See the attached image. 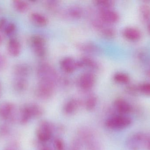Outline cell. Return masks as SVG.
<instances>
[{"instance_id": "obj_1", "label": "cell", "mask_w": 150, "mask_h": 150, "mask_svg": "<svg viewBox=\"0 0 150 150\" xmlns=\"http://www.w3.org/2000/svg\"><path fill=\"white\" fill-rule=\"evenodd\" d=\"M43 108L36 104L24 105L20 110L19 122L23 125L27 124L32 119L39 118L44 114Z\"/></svg>"}, {"instance_id": "obj_2", "label": "cell", "mask_w": 150, "mask_h": 150, "mask_svg": "<svg viewBox=\"0 0 150 150\" xmlns=\"http://www.w3.org/2000/svg\"><path fill=\"white\" fill-rule=\"evenodd\" d=\"M37 75L40 81H45L56 85L58 76L55 70L48 63H40L37 69Z\"/></svg>"}, {"instance_id": "obj_3", "label": "cell", "mask_w": 150, "mask_h": 150, "mask_svg": "<svg viewBox=\"0 0 150 150\" xmlns=\"http://www.w3.org/2000/svg\"><path fill=\"white\" fill-rule=\"evenodd\" d=\"M130 117L125 115H114L108 118L105 122L107 127L115 130H122L129 127L132 123Z\"/></svg>"}, {"instance_id": "obj_4", "label": "cell", "mask_w": 150, "mask_h": 150, "mask_svg": "<svg viewBox=\"0 0 150 150\" xmlns=\"http://www.w3.org/2000/svg\"><path fill=\"white\" fill-rule=\"evenodd\" d=\"M149 137L145 133L136 132L129 136L126 141L127 148L129 150H140L147 147Z\"/></svg>"}, {"instance_id": "obj_5", "label": "cell", "mask_w": 150, "mask_h": 150, "mask_svg": "<svg viewBox=\"0 0 150 150\" xmlns=\"http://www.w3.org/2000/svg\"><path fill=\"white\" fill-rule=\"evenodd\" d=\"M55 85L49 82L39 81L36 89L37 96L41 99H49L53 95Z\"/></svg>"}, {"instance_id": "obj_6", "label": "cell", "mask_w": 150, "mask_h": 150, "mask_svg": "<svg viewBox=\"0 0 150 150\" xmlns=\"http://www.w3.org/2000/svg\"><path fill=\"white\" fill-rule=\"evenodd\" d=\"M30 42L35 54L39 57H43L46 54V41L42 36L33 35L30 37Z\"/></svg>"}, {"instance_id": "obj_7", "label": "cell", "mask_w": 150, "mask_h": 150, "mask_svg": "<svg viewBox=\"0 0 150 150\" xmlns=\"http://www.w3.org/2000/svg\"><path fill=\"white\" fill-rule=\"evenodd\" d=\"M80 136L88 150H100V146L98 139L91 130L83 129L80 131Z\"/></svg>"}, {"instance_id": "obj_8", "label": "cell", "mask_w": 150, "mask_h": 150, "mask_svg": "<svg viewBox=\"0 0 150 150\" xmlns=\"http://www.w3.org/2000/svg\"><path fill=\"white\" fill-rule=\"evenodd\" d=\"M52 133V125L47 121H42L39 123L37 128V137L40 141L46 142L51 139Z\"/></svg>"}, {"instance_id": "obj_9", "label": "cell", "mask_w": 150, "mask_h": 150, "mask_svg": "<svg viewBox=\"0 0 150 150\" xmlns=\"http://www.w3.org/2000/svg\"><path fill=\"white\" fill-rule=\"evenodd\" d=\"M96 82V77L91 72L83 73L79 77L78 84L79 87L83 91L91 90Z\"/></svg>"}, {"instance_id": "obj_10", "label": "cell", "mask_w": 150, "mask_h": 150, "mask_svg": "<svg viewBox=\"0 0 150 150\" xmlns=\"http://www.w3.org/2000/svg\"><path fill=\"white\" fill-rule=\"evenodd\" d=\"M15 110L16 107L11 102H1L0 103V118L4 120H13Z\"/></svg>"}, {"instance_id": "obj_11", "label": "cell", "mask_w": 150, "mask_h": 150, "mask_svg": "<svg viewBox=\"0 0 150 150\" xmlns=\"http://www.w3.org/2000/svg\"><path fill=\"white\" fill-rule=\"evenodd\" d=\"M99 18L105 23L113 24L117 23L120 19L119 13L111 9H100Z\"/></svg>"}, {"instance_id": "obj_12", "label": "cell", "mask_w": 150, "mask_h": 150, "mask_svg": "<svg viewBox=\"0 0 150 150\" xmlns=\"http://www.w3.org/2000/svg\"><path fill=\"white\" fill-rule=\"evenodd\" d=\"M114 107L119 114L127 115L133 111L132 106L128 102L122 98H118L114 102Z\"/></svg>"}, {"instance_id": "obj_13", "label": "cell", "mask_w": 150, "mask_h": 150, "mask_svg": "<svg viewBox=\"0 0 150 150\" xmlns=\"http://www.w3.org/2000/svg\"><path fill=\"white\" fill-rule=\"evenodd\" d=\"M62 69L67 73H71L77 69L79 68L78 61H76L71 57H66L62 60L60 62Z\"/></svg>"}, {"instance_id": "obj_14", "label": "cell", "mask_w": 150, "mask_h": 150, "mask_svg": "<svg viewBox=\"0 0 150 150\" xmlns=\"http://www.w3.org/2000/svg\"><path fill=\"white\" fill-rule=\"evenodd\" d=\"M15 77L27 78L31 72V68L30 65L26 63H17L14 65L12 69Z\"/></svg>"}, {"instance_id": "obj_15", "label": "cell", "mask_w": 150, "mask_h": 150, "mask_svg": "<svg viewBox=\"0 0 150 150\" xmlns=\"http://www.w3.org/2000/svg\"><path fill=\"white\" fill-rule=\"evenodd\" d=\"M122 33L126 39L133 41L138 40L142 36L141 31L138 28L133 26H128L124 28Z\"/></svg>"}, {"instance_id": "obj_16", "label": "cell", "mask_w": 150, "mask_h": 150, "mask_svg": "<svg viewBox=\"0 0 150 150\" xmlns=\"http://www.w3.org/2000/svg\"><path fill=\"white\" fill-rule=\"evenodd\" d=\"M7 49L10 55L13 57H17L21 53L22 47L18 40L11 38L8 41Z\"/></svg>"}, {"instance_id": "obj_17", "label": "cell", "mask_w": 150, "mask_h": 150, "mask_svg": "<svg viewBox=\"0 0 150 150\" xmlns=\"http://www.w3.org/2000/svg\"><path fill=\"white\" fill-rule=\"evenodd\" d=\"M81 102L76 98L71 99L65 104L63 111L65 114L72 115L75 114L80 107Z\"/></svg>"}, {"instance_id": "obj_18", "label": "cell", "mask_w": 150, "mask_h": 150, "mask_svg": "<svg viewBox=\"0 0 150 150\" xmlns=\"http://www.w3.org/2000/svg\"><path fill=\"white\" fill-rule=\"evenodd\" d=\"M12 86L16 91L23 92L28 88V82L26 78L15 77L12 82Z\"/></svg>"}, {"instance_id": "obj_19", "label": "cell", "mask_w": 150, "mask_h": 150, "mask_svg": "<svg viewBox=\"0 0 150 150\" xmlns=\"http://www.w3.org/2000/svg\"><path fill=\"white\" fill-rule=\"evenodd\" d=\"M81 68L86 67L92 70H97L99 68V64L96 61L90 57L84 56L79 60Z\"/></svg>"}, {"instance_id": "obj_20", "label": "cell", "mask_w": 150, "mask_h": 150, "mask_svg": "<svg viewBox=\"0 0 150 150\" xmlns=\"http://www.w3.org/2000/svg\"><path fill=\"white\" fill-rule=\"evenodd\" d=\"M140 18L143 22L147 23L150 19V6L147 4H142L139 7Z\"/></svg>"}, {"instance_id": "obj_21", "label": "cell", "mask_w": 150, "mask_h": 150, "mask_svg": "<svg viewBox=\"0 0 150 150\" xmlns=\"http://www.w3.org/2000/svg\"><path fill=\"white\" fill-rule=\"evenodd\" d=\"M31 20L37 25L45 26L47 23V19L45 16L38 12H33L30 16Z\"/></svg>"}, {"instance_id": "obj_22", "label": "cell", "mask_w": 150, "mask_h": 150, "mask_svg": "<svg viewBox=\"0 0 150 150\" xmlns=\"http://www.w3.org/2000/svg\"><path fill=\"white\" fill-rule=\"evenodd\" d=\"M12 5L16 11L20 13L26 12L30 8L28 3L22 0H16L12 1Z\"/></svg>"}, {"instance_id": "obj_23", "label": "cell", "mask_w": 150, "mask_h": 150, "mask_svg": "<svg viewBox=\"0 0 150 150\" xmlns=\"http://www.w3.org/2000/svg\"><path fill=\"white\" fill-rule=\"evenodd\" d=\"M98 103V98L95 95H90L85 101V107L86 110L91 111L94 110Z\"/></svg>"}, {"instance_id": "obj_24", "label": "cell", "mask_w": 150, "mask_h": 150, "mask_svg": "<svg viewBox=\"0 0 150 150\" xmlns=\"http://www.w3.org/2000/svg\"><path fill=\"white\" fill-rule=\"evenodd\" d=\"M113 78L115 82L120 84H127L130 80L129 76L123 72L116 73L114 75Z\"/></svg>"}, {"instance_id": "obj_25", "label": "cell", "mask_w": 150, "mask_h": 150, "mask_svg": "<svg viewBox=\"0 0 150 150\" xmlns=\"http://www.w3.org/2000/svg\"><path fill=\"white\" fill-rule=\"evenodd\" d=\"M68 15L73 18H80L83 15V10L80 7L74 6L69 8L68 11Z\"/></svg>"}, {"instance_id": "obj_26", "label": "cell", "mask_w": 150, "mask_h": 150, "mask_svg": "<svg viewBox=\"0 0 150 150\" xmlns=\"http://www.w3.org/2000/svg\"><path fill=\"white\" fill-rule=\"evenodd\" d=\"M114 1L111 0H98L95 1V4L100 9H111L114 6Z\"/></svg>"}, {"instance_id": "obj_27", "label": "cell", "mask_w": 150, "mask_h": 150, "mask_svg": "<svg viewBox=\"0 0 150 150\" xmlns=\"http://www.w3.org/2000/svg\"><path fill=\"white\" fill-rule=\"evenodd\" d=\"M79 48L80 50H83L85 52L88 53H94L98 52L99 50L98 48L93 44L87 43V44H81L79 45Z\"/></svg>"}, {"instance_id": "obj_28", "label": "cell", "mask_w": 150, "mask_h": 150, "mask_svg": "<svg viewBox=\"0 0 150 150\" xmlns=\"http://www.w3.org/2000/svg\"><path fill=\"white\" fill-rule=\"evenodd\" d=\"M101 31L102 35L108 38H113L116 34L115 30L111 27H105V26L101 29Z\"/></svg>"}, {"instance_id": "obj_29", "label": "cell", "mask_w": 150, "mask_h": 150, "mask_svg": "<svg viewBox=\"0 0 150 150\" xmlns=\"http://www.w3.org/2000/svg\"><path fill=\"white\" fill-rule=\"evenodd\" d=\"M139 92L150 97V82H144L138 85Z\"/></svg>"}, {"instance_id": "obj_30", "label": "cell", "mask_w": 150, "mask_h": 150, "mask_svg": "<svg viewBox=\"0 0 150 150\" xmlns=\"http://www.w3.org/2000/svg\"><path fill=\"white\" fill-rule=\"evenodd\" d=\"M16 28V26L14 23H8L4 30V34L7 36L11 35L15 32Z\"/></svg>"}, {"instance_id": "obj_31", "label": "cell", "mask_w": 150, "mask_h": 150, "mask_svg": "<svg viewBox=\"0 0 150 150\" xmlns=\"http://www.w3.org/2000/svg\"><path fill=\"white\" fill-rule=\"evenodd\" d=\"M126 91L128 94L131 96H136L139 92L138 85H129L126 87Z\"/></svg>"}, {"instance_id": "obj_32", "label": "cell", "mask_w": 150, "mask_h": 150, "mask_svg": "<svg viewBox=\"0 0 150 150\" xmlns=\"http://www.w3.org/2000/svg\"><path fill=\"white\" fill-rule=\"evenodd\" d=\"M54 145L55 150H65V144L62 139L57 138L54 141Z\"/></svg>"}, {"instance_id": "obj_33", "label": "cell", "mask_w": 150, "mask_h": 150, "mask_svg": "<svg viewBox=\"0 0 150 150\" xmlns=\"http://www.w3.org/2000/svg\"><path fill=\"white\" fill-rule=\"evenodd\" d=\"M10 132V129L8 126L3 125L0 127V135L6 136L8 135Z\"/></svg>"}, {"instance_id": "obj_34", "label": "cell", "mask_w": 150, "mask_h": 150, "mask_svg": "<svg viewBox=\"0 0 150 150\" xmlns=\"http://www.w3.org/2000/svg\"><path fill=\"white\" fill-rule=\"evenodd\" d=\"M7 61L6 58L0 54V71L4 69L7 66Z\"/></svg>"}, {"instance_id": "obj_35", "label": "cell", "mask_w": 150, "mask_h": 150, "mask_svg": "<svg viewBox=\"0 0 150 150\" xmlns=\"http://www.w3.org/2000/svg\"><path fill=\"white\" fill-rule=\"evenodd\" d=\"M81 146L80 141L75 140L72 143L71 150H81Z\"/></svg>"}, {"instance_id": "obj_36", "label": "cell", "mask_w": 150, "mask_h": 150, "mask_svg": "<svg viewBox=\"0 0 150 150\" xmlns=\"http://www.w3.org/2000/svg\"><path fill=\"white\" fill-rule=\"evenodd\" d=\"M7 24V20L5 18L1 17L0 18V31L4 30Z\"/></svg>"}, {"instance_id": "obj_37", "label": "cell", "mask_w": 150, "mask_h": 150, "mask_svg": "<svg viewBox=\"0 0 150 150\" xmlns=\"http://www.w3.org/2000/svg\"><path fill=\"white\" fill-rule=\"evenodd\" d=\"M5 150H16V149L14 147L11 146V147H9L8 148H7Z\"/></svg>"}, {"instance_id": "obj_38", "label": "cell", "mask_w": 150, "mask_h": 150, "mask_svg": "<svg viewBox=\"0 0 150 150\" xmlns=\"http://www.w3.org/2000/svg\"><path fill=\"white\" fill-rule=\"evenodd\" d=\"M147 147L149 150H150V137L148 141V143H147Z\"/></svg>"}, {"instance_id": "obj_39", "label": "cell", "mask_w": 150, "mask_h": 150, "mask_svg": "<svg viewBox=\"0 0 150 150\" xmlns=\"http://www.w3.org/2000/svg\"><path fill=\"white\" fill-rule=\"evenodd\" d=\"M146 75H147V76L149 77L150 78V69L147 70V71H146Z\"/></svg>"}, {"instance_id": "obj_40", "label": "cell", "mask_w": 150, "mask_h": 150, "mask_svg": "<svg viewBox=\"0 0 150 150\" xmlns=\"http://www.w3.org/2000/svg\"><path fill=\"white\" fill-rule=\"evenodd\" d=\"M41 150H52L50 148H48V147H45L44 148H42Z\"/></svg>"}, {"instance_id": "obj_41", "label": "cell", "mask_w": 150, "mask_h": 150, "mask_svg": "<svg viewBox=\"0 0 150 150\" xmlns=\"http://www.w3.org/2000/svg\"><path fill=\"white\" fill-rule=\"evenodd\" d=\"M3 41V38L2 37L1 35L0 34V45H1V44L2 42Z\"/></svg>"}, {"instance_id": "obj_42", "label": "cell", "mask_w": 150, "mask_h": 150, "mask_svg": "<svg viewBox=\"0 0 150 150\" xmlns=\"http://www.w3.org/2000/svg\"><path fill=\"white\" fill-rule=\"evenodd\" d=\"M148 31H149V32L150 33V23H149L148 25Z\"/></svg>"}, {"instance_id": "obj_43", "label": "cell", "mask_w": 150, "mask_h": 150, "mask_svg": "<svg viewBox=\"0 0 150 150\" xmlns=\"http://www.w3.org/2000/svg\"><path fill=\"white\" fill-rule=\"evenodd\" d=\"M1 11H2L1 8V7H0V13H1Z\"/></svg>"}, {"instance_id": "obj_44", "label": "cell", "mask_w": 150, "mask_h": 150, "mask_svg": "<svg viewBox=\"0 0 150 150\" xmlns=\"http://www.w3.org/2000/svg\"><path fill=\"white\" fill-rule=\"evenodd\" d=\"M1 90H0V97H1Z\"/></svg>"}, {"instance_id": "obj_45", "label": "cell", "mask_w": 150, "mask_h": 150, "mask_svg": "<svg viewBox=\"0 0 150 150\" xmlns=\"http://www.w3.org/2000/svg\"><path fill=\"white\" fill-rule=\"evenodd\" d=\"M1 83H0V90H1Z\"/></svg>"}]
</instances>
